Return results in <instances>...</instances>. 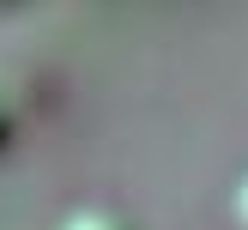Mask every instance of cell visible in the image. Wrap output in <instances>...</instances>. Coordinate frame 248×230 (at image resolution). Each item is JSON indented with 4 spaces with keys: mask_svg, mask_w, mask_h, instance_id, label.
Masks as SVG:
<instances>
[{
    "mask_svg": "<svg viewBox=\"0 0 248 230\" xmlns=\"http://www.w3.org/2000/svg\"><path fill=\"white\" fill-rule=\"evenodd\" d=\"M61 230H133L121 212H109V206H85V212L61 218Z\"/></svg>",
    "mask_w": 248,
    "mask_h": 230,
    "instance_id": "cell-1",
    "label": "cell"
},
{
    "mask_svg": "<svg viewBox=\"0 0 248 230\" xmlns=\"http://www.w3.org/2000/svg\"><path fill=\"white\" fill-rule=\"evenodd\" d=\"M6 139H12V97L0 91V152H6Z\"/></svg>",
    "mask_w": 248,
    "mask_h": 230,
    "instance_id": "cell-2",
    "label": "cell"
},
{
    "mask_svg": "<svg viewBox=\"0 0 248 230\" xmlns=\"http://www.w3.org/2000/svg\"><path fill=\"white\" fill-rule=\"evenodd\" d=\"M236 230H248V176L236 182Z\"/></svg>",
    "mask_w": 248,
    "mask_h": 230,
    "instance_id": "cell-3",
    "label": "cell"
}]
</instances>
